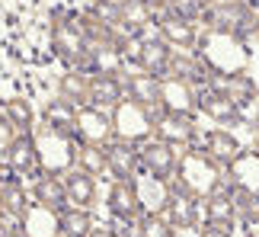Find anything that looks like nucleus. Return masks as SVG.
<instances>
[{"mask_svg":"<svg viewBox=\"0 0 259 237\" xmlns=\"http://www.w3.org/2000/svg\"><path fill=\"white\" fill-rule=\"evenodd\" d=\"M163 218L170 221L173 228H189V224H198V218H202V199L170 189V199H166V205H163Z\"/></svg>","mask_w":259,"mask_h":237,"instance_id":"nucleus-19","label":"nucleus"},{"mask_svg":"<svg viewBox=\"0 0 259 237\" xmlns=\"http://www.w3.org/2000/svg\"><path fill=\"white\" fill-rule=\"evenodd\" d=\"M109 212L122 221H138L144 215L135 180H115L112 183V189H109Z\"/></svg>","mask_w":259,"mask_h":237,"instance_id":"nucleus-14","label":"nucleus"},{"mask_svg":"<svg viewBox=\"0 0 259 237\" xmlns=\"http://www.w3.org/2000/svg\"><path fill=\"white\" fill-rule=\"evenodd\" d=\"M45 125L55 128V132H64V135H74V122H77V106L67 103L64 96H58L45 106Z\"/></svg>","mask_w":259,"mask_h":237,"instance_id":"nucleus-28","label":"nucleus"},{"mask_svg":"<svg viewBox=\"0 0 259 237\" xmlns=\"http://www.w3.org/2000/svg\"><path fill=\"white\" fill-rule=\"evenodd\" d=\"M87 13L96 16V19H103L106 26H115L118 29V19H122V4H118V0H93Z\"/></svg>","mask_w":259,"mask_h":237,"instance_id":"nucleus-38","label":"nucleus"},{"mask_svg":"<svg viewBox=\"0 0 259 237\" xmlns=\"http://www.w3.org/2000/svg\"><path fill=\"white\" fill-rule=\"evenodd\" d=\"M221 167L224 164H218L205 147H192V151H186L183 157H179L170 189L195 195V199H208V195L218 192L221 183H224V170H221Z\"/></svg>","mask_w":259,"mask_h":237,"instance_id":"nucleus-1","label":"nucleus"},{"mask_svg":"<svg viewBox=\"0 0 259 237\" xmlns=\"http://www.w3.org/2000/svg\"><path fill=\"white\" fill-rule=\"evenodd\" d=\"M16 138V128H13V122H10L7 115H0V154H7V147H10V141Z\"/></svg>","mask_w":259,"mask_h":237,"instance_id":"nucleus-40","label":"nucleus"},{"mask_svg":"<svg viewBox=\"0 0 259 237\" xmlns=\"http://www.w3.org/2000/svg\"><path fill=\"white\" fill-rule=\"evenodd\" d=\"M77 167H80V170H87V173H93V176L106 173V170H109V164H106V147H103V144H80V141H77Z\"/></svg>","mask_w":259,"mask_h":237,"instance_id":"nucleus-35","label":"nucleus"},{"mask_svg":"<svg viewBox=\"0 0 259 237\" xmlns=\"http://www.w3.org/2000/svg\"><path fill=\"white\" fill-rule=\"evenodd\" d=\"M198 237H231V224H214V221H205L198 228Z\"/></svg>","mask_w":259,"mask_h":237,"instance_id":"nucleus-41","label":"nucleus"},{"mask_svg":"<svg viewBox=\"0 0 259 237\" xmlns=\"http://www.w3.org/2000/svg\"><path fill=\"white\" fill-rule=\"evenodd\" d=\"M195 55L205 61V67L211 71V77L246 74V67H250V55H246L243 38H237L231 32H214V29H205V35H198Z\"/></svg>","mask_w":259,"mask_h":237,"instance_id":"nucleus-2","label":"nucleus"},{"mask_svg":"<svg viewBox=\"0 0 259 237\" xmlns=\"http://www.w3.org/2000/svg\"><path fill=\"white\" fill-rule=\"evenodd\" d=\"M205 151L214 157L218 164H231L237 154H240V141L231 132H211L205 138Z\"/></svg>","mask_w":259,"mask_h":237,"instance_id":"nucleus-32","label":"nucleus"},{"mask_svg":"<svg viewBox=\"0 0 259 237\" xmlns=\"http://www.w3.org/2000/svg\"><path fill=\"white\" fill-rule=\"evenodd\" d=\"M90 74H109V77H122L125 74V55L118 52L115 45L109 48H99V52L90 55V64H87Z\"/></svg>","mask_w":259,"mask_h":237,"instance_id":"nucleus-30","label":"nucleus"},{"mask_svg":"<svg viewBox=\"0 0 259 237\" xmlns=\"http://www.w3.org/2000/svg\"><path fill=\"white\" fill-rule=\"evenodd\" d=\"M74 141L80 144H109L112 141V112L96 109V106H77V122H74Z\"/></svg>","mask_w":259,"mask_h":237,"instance_id":"nucleus-7","label":"nucleus"},{"mask_svg":"<svg viewBox=\"0 0 259 237\" xmlns=\"http://www.w3.org/2000/svg\"><path fill=\"white\" fill-rule=\"evenodd\" d=\"M4 115L13 122L16 132H32V125H35V109L26 96H10L4 103Z\"/></svg>","mask_w":259,"mask_h":237,"instance_id":"nucleus-33","label":"nucleus"},{"mask_svg":"<svg viewBox=\"0 0 259 237\" xmlns=\"http://www.w3.org/2000/svg\"><path fill=\"white\" fill-rule=\"evenodd\" d=\"M208 4H211V0H170V10L179 16H186V19H202Z\"/></svg>","mask_w":259,"mask_h":237,"instance_id":"nucleus-39","label":"nucleus"},{"mask_svg":"<svg viewBox=\"0 0 259 237\" xmlns=\"http://www.w3.org/2000/svg\"><path fill=\"white\" fill-rule=\"evenodd\" d=\"M135 186H138V199H141L144 212H163L166 199H170V180H157V176L147 173V180Z\"/></svg>","mask_w":259,"mask_h":237,"instance_id":"nucleus-26","label":"nucleus"},{"mask_svg":"<svg viewBox=\"0 0 259 237\" xmlns=\"http://www.w3.org/2000/svg\"><path fill=\"white\" fill-rule=\"evenodd\" d=\"M26 209H29V195H26V189H23V183L7 180L4 186H0V212L19 215V218H23Z\"/></svg>","mask_w":259,"mask_h":237,"instance_id":"nucleus-34","label":"nucleus"},{"mask_svg":"<svg viewBox=\"0 0 259 237\" xmlns=\"http://www.w3.org/2000/svg\"><path fill=\"white\" fill-rule=\"evenodd\" d=\"M23 234L26 237H55L58 234V212L35 202L23 212Z\"/></svg>","mask_w":259,"mask_h":237,"instance_id":"nucleus-22","label":"nucleus"},{"mask_svg":"<svg viewBox=\"0 0 259 237\" xmlns=\"http://www.w3.org/2000/svg\"><path fill=\"white\" fill-rule=\"evenodd\" d=\"M227 180H231L234 189H250L259 192V151H240L227 164Z\"/></svg>","mask_w":259,"mask_h":237,"instance_id":"nucleus-18","label":"nucleus"},{"mask_svg":"<svg viewBox=\"0 0 259 237\" xmlns=\"http://www.w3.org/2000/svg\"><path fill=\"white\" fill-rule=\"evenodd\" d=\"M52 42H55V52L61 61H67L77 71H87L90 64V38H87V29L80 23V16L74 13H58L55 16V29H52Z\"/></svg>","mask_w":259,"mask_h":237,"instance_id":"nucleus-4","label":"nucleus"},{"mask_svg":"<svg viewBox=\"0 0 259 237\" xmlns=\"http://www.w3.org/2000/svg\"><path fill=\"white\" fill-rule=\"evenodd\" d=\"M106 164H109V173L115 180H135L138 167H141V154H138V144H128V141H109L106 144Z\"/></svg>","mask_w":259,"mask_h":237,"instance_id":"nucleus-15","label":"nucleus"},{"mask_svg":"<svg viewBox=\"0 0 259 237\" xmlns=\"http://www.w3.org/2000/svg\"><path fill=\"white\" fill-rule=\"evenodd\" d=\"M125 100V87L122 77H109V74H90V96L87 103L96 106V109H115L118 103Z\"/></svg>","mask_w":259,"mask_h":237,"instance_id":"nucleus-17","label":"nucleus"},{"mask_svg":"<svg viewBox=\"0 0 259 237\" xmlns=\"http://www.w3.org/2000/svg\"><path fill=\"white\" fill-rule=\"evenodd\" d=\"M112 138L141 147L147 138H154V109H147L141 103H132V100H122L112 109Z\"/></svg>","mask_w":259,"mask_h":237,"instance_id":"nucleus-6","label":"nucleus"},{"mask_svg":"<svg viewBox=\"0 0 259 237\" xmlns=\"http://www.w3.org/2000/svg\"><path fill=\"white\" fill-rule=\"evenodd\" d=\"M195 135V122H192V112H176V109H157L154 112V138L173 144V147H183L192 141Z\"/></svg>","mask_w":259,"mask_h":237,"instance_id":"nucleus-8","label":"nucleus"},{"mask_svg":"<svg viewBox=\"0 0 259 237\" xmlns=\"http://www.w3.org/2000/svg\"><path fill=\"white\" fill-rule=\"evenodd\" d=\"M243 4H250L253 10H259V0H243Z\"/></svg>","mask_w":259,"mask_h":237,"instance_id":"nucleus-46","label":"nucleus"},{"mask_svg":"<svg viewBox=\"0 0 259 237\" xmlns=\"http://www.w3.org/2000/svg\"><path fill=\"white\" fill-rule=\"evenodd\" d=\"M64 195H67V205H77V209H90L96 202V176L80 170V167H71L64 176Z\"/></svg>","mask_w":259,"mask_h":237,"instance_id":"nucleus-16","label":"nucleus"},{"mask_svg":"<svg viewBox=\"0 0 259 237\" xmlns=\"http://www.w3.org/2000/svg\"><path fill=\"white\" fill-rule=\"evenodd\" d=\"M138 154H141L144 173L157 176V180H173L176 164H179V154H176L173 144L160 141V138H147V141L138 147Z\"/></svg>","mask_w":259,"mask_h":237,"instance_id":"nucleus-9","label":"nucleus"},{"mask_svg":"<svg viewBox=\"0 0 259 237\" xmlns=\"http://www.w3.org/2000/svg\"><path fill=\"white\" fill-rule=\"evenodd\" d=\"M234 199V212L237 218L246 221V224H259V192H250V189H227Z\"/></svg>","mask_w":259,"mask_h":237,"instance_id":"nucleus-36","label":"nucleus"},{"mask_svg":"<svg viewBox=\"0 0 259 237\" xmlns=\"http://www.w3.org/2000/svg\"><path fill=\"white\" fill-rule=\"evenodd\" d=\"M246 237H259V234H246Z\"/></svg>","mask_w":259,"mask_h":237,"instance_id":"nucleus-48","label":"nucleus"},{"mask_svg":"<svg viewBox=\"0 0 259 237\" xmlns=\"http://www.w3.org/2000/svg\"><path fill=\"white\" fill-rule=\"evenodd\" d=\"M170 237H198V224H189V228H173Z\"/></svg>","mask_w":259,"mask_h":237,"instance_id":"nucleus-43","label":"nucleus"},{"mask_svg":"<svg viewBox=\"0 0 259 237\" xmlns=\"http://www.w3.org/2000/svg\"><path fill=\"white\" fill-rule=\"evenodd\" d=\"M202 215L205 221H214V224H234L237 212H234V199L231 192H211L208 199H202Z\"/></svg>","mask_w":259,"mask_h":237,"instance_id":"nucleus-29","label":"nucleus"},{"mask_svg":"<svg viewBox=\"0 0 259 237\" xmlns=\"http://www.w3.org/2000/svg\"><path fill=\"white\" fill-rule=\"evenodd\" d=\"M32 195H35V202H42L55 212H61L67 205L64 183H61V176H55V173H38L35 183H32Z\"/></svg>","mask_w":259,"mask_h":237,"instance_id":"nucleus-25","label":"nucleus"},{"mask_svg":"<svg viewBox=\"0 0 259 237\" xmlns=\"http://www.w3.org/2000/svg\"><path fill=\"white\" fill-rule=\"evenodd\" d=\"M214 87L218 90H224L227 96H231V103L237 106V109H243V106H253L256 96H259V87L256 81H250L246 74H234V77H214Z\"/></svg>","mask_w":259,"mask_h":237,"instance_id":"nucleus-23","label":"nucleus"},{"mask_svg":"<svg viewBox=\"0 0 259 237\" xmlns=\"http://www.w3.org/2000/svg\"><path fill=\"white\" fill-rule=\"evenodd\" d=\"M141 4H147V7L154 10V23H157V19H163L166 13H173V10H170V0H141Z\"/></svg>","mask_w":259,"mask_h":237,"instance_id":"nucleus-42","label":"nucleus"},{"mask_svg":"<svg viewBox=\"0 0 259 237\" xmlns=\"http://www.w3.org/2000/svg\"><path fill=\"white\" fill-rule=\"evenodd\" d=\"M90 231H93V218L87 209L71 205V209L58 212V234L61 237H90Z\"/></svg>","mask_w":259,"mask_h":237,"instance_id":"nucleus-27","label":"nucleus"},{"mask_svg":"<svg viewBox=\"0 0 259 237\" xmlns=\"http://www.w3.org/2000/svg\"><path fill=\"white\" fill-rule=\"evenodd\" d=\"M138 234L141 237H170L173 224L163 218V212H144L138 218Z\"/></svg>","mask_w":259,"mask_h":237,"instance_id":"nucleus-37","label":"nucleus"},{"mask_svg":"<svg viewBox=\"0 0 259 237\" xmlns=\"http://www.w3.org/2000/svg\"><path fill=\"white\" fill-rule=\"evenodd\" d=\"M122 4V19H118V29L125 35H144V29L154 23V10L141 4V0H118Z\"/></svg>","mask_w":259,"mask_h":237,"instance_id":"nucleus-24","label":"nucleus"},{"mask_svg":"<svg viewBox=\"0 0 259 237\" xmlns=\"http://www.w3.org/2000/svg\"><path fill=\"white\" fill-rule=\"evenodd\" d=\"M122 87H125V100L141 103L154 112L160 109V77L147 71H132V74H122Z\"/></svg>","mask_w":259,"mask_h":237,"instance_id":"nucleus-13","label":"nucleus"},{"mask_svg":"<svg viewBox=\"0 0 259 237\" xmlns=\"http://www.w3.org/2000/svg\"><path fill=\"white\" fill-rule=\"evenodd\" d=\"M157 35H160L173 52H195V45H198L195 19H186L179 13H166L163 19H157Z\"/></svg>","mask_w":259,"mask_h":237,"instance_id":"nucleus-10","label":"nucleus"},{"mask_svg":"<svg viewBox=\"0 0 259 237\" xmlns=\"http://www.w3.org/2000/svg\"><path fill=\"white\" fill-rule=\"evenodd\" d=\"M253 38H259V10H256V23H253Z\"/></svg>","mask_w":259,"mask_h":237,"instance_id":"nucleus-45","label":"nucleus"},{"mask_svg":"<svg viewBox=\"0 0 259 237\" xmlns=\"http://www.w3.org/2000/svg\"><path fill=\"white\" fill-rule=\"evenodd\" d=\"M32 141H35V151H38V167H42V173L64 176L71 167H77L74 135L55 132V128L45 125V128H38V132H32Z\"/></svg>","mask_w":259,"mask_h":237,"instance_id":"nucleus-3","label":"nucleus"},{"mask_svg":"<svg viewBox=\"0 0 259 237\" xmlns=\"http://www.w3.org/2000/svg\"><path fill=\"white\" fill-rule=\"evenodd\" d=\"M195 109H202L211 122L218 125H237L240 122V109L231 103V96L218 87H205V90H195Z\"/></svg>","mask_w":259,"mask_h":237,"instance_id":"nucleus-11","label":"nucleus"},{"mask_svg":"<svg viewBox=\"0 0 259 237\" xmlns=\"http://www.w3.org/2000/svg\"><path fill=\"white\" fill-rule=\"evenodd\" d=\"M163 77H179V81H186V84H192V87L195 84H205V81H214L211 71L205 67V61L195 52H173L170 67H166Z\"/></svg>","mask_w":259,"mask_h":237,"instance_id":"nucleus-20","label":"nucleus"},{"mask_svg":"<svg viewBox=\"0 0 259 237\" xmlns=\"http://www.w3.org/2000/svg\"><path fill=\"white\" fill-rule=\"evenodd\" d=\"M202 23L214 32H231L237 38L253 35V23H256V10L243 0H211L202 16Z\"/></svg>","mask_w":259,"mask_h":237,"instance_id":"nucleus-5","label":"nucleus"},{"mask_svg":"<svg viewBox=\"0 0 259 237\" xmlns=\"http://www.w3.org/2000/svg\"><path fill=\"white\" fill-rule=\"evenodd\" d=\"M256 151H259V144H256Z\"/></svg>","mask_w":259,"mask_h":237,"instance_id":"nucleus-49","label":"nucleus"},{"mask_svg":"<svg viewBox=\"0 0 259 237\" xmlns=\"http://www.w3.org/2000/svg\"><path fill=\"white\" fill-rule=\"evenodd\" d=\"M256 132H259V115H256Z\"/></svg>","mask_w":259,"mask_h":237,"instance_id":"nucleus-47","label":"nucleus"},{"mask_svg":"<svg viewBox=\"0 0 259 237\" xmlns=\"http://www.w3.org/2000/svg\"><path fill=\"white\" fill-rule=\"evenodd\" d=\"M7 167L19 176H38L42 167H38V151H35V141H32V132H19L13 141H10L7 154H4Z\"/></svg>","mask_w":259,"mask_h":237,"instance_id":"nucleus-12","label":"nucleus"},{"mask_svg":"<svg viewBox=\"0 0 259 237\" xmlns=\"http://www.w3.org/2000/svg\"><path fill=\"white\" fill-rule=\"evenodd\" d=\"M160 109L192 112L195 109V87L179 77H160Z\"/></svg>","mask_w":259,"mask_h":237,"instance_id":"nucleus-21","label":"nucleus"},{"mask_svg":"<svg viewBox=\"0 0 259 237\" xmlns=\"http://www.w3.org/2000/svg\"><path fill=\"white\" fill-rule=\"evenodd\" d=\"M58 90H61V96L67 103H74V106H87V96H90V74L83 71H67L61 81H58Z\"/></svg>","mask_w":259,"mask_h":237,"instance_id":"nucleus-31","label":"nucleus"},{"mask_svg":"<svg viewBox=\"0 0 259 237\" xmlns=\"http://www.w3.org/2000/svg\"><path fill=\"white\" fill-rule=\"evenodd\" d=\"M90 237H118L115 231H90Z\"/></svg>","mask_w":259,"mask_h":237,"instance_id":"nucleus-44","label":"nucleus"}]
</instances>
